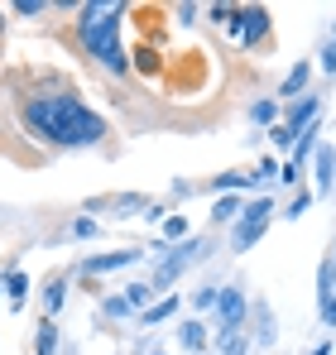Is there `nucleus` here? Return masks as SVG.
<instances>
[{
	"label": "nucleus",
	"mask_w": 336,
	"mask_h": 355,
	"mask_svg": "<svg viewBox=\"0 0 336 355\" xmlns=\"http://www.w3.org/2000/svg\"><path fill=\"white\" fill-rule=\"evenodd\" d=\"M269 211H274L269 197L245 202V207H240V221H235V231H230V250H250V245H260V236L269 231Z\"/></svg>",
	"instance_id": "obj_3"
},
{
	"label": "nucleus",
	"mask_w": 336,
	"mask_h": 355,
	"mask_svg": "<svg viewBox=\"0 0 336 355\" xmlns=\"http://www.w3.org/2000/svg\"><path fill=\"white\" fill-rule=\"evenodd\" d=\"M240 207H245V202H240L235 192H226L221 202L212 207V221H217V226H230V221H240Z\"/></svg>",
	"instance_id": "obj_14"
},
{
	"label": "nucleus",
	"mask_w": 336,
	"mask_h": 355,
	"mask_svg": "<svg viewBox=\"0 0 336 355\" xmlns=\"http://www.w3.org/2000/svg\"><path fill=\"white\" fill-rule=\"evenodd\" d=\"M274 116H279V101H269V96L250 106V120H260V125H269V120H274Z\"/></svg>",
	"instance_id": "obj_20"
},
{
	"label": "nucleus",
	"mask_w": 336,
	"mask_h": 355,
	"mask_svg": "<svg viewBox=\"0 0 336 355\" xmlns=\"http://www.w3.org/2000/svg\"><path fill=\"white\" fill-rule=\"evenodd\" d=\"M255 187V178L250 173H221V178H212V192H250Z\"/></svg>",
	"instance_id": "obj_15"
},
{
	"label": "nucleus",
	"mask_w": 336,
	"mask_h": 355,
	"mask_svg": "<svg viewBox=\"0 0 336 355\" xmlns=\"http://www.w3.org/2000/svg\"><path fill=\"white\" fill-rule=\"evenodd\" d=\"M230 29L240 34V44H245V49H255V44L269 34V10H260V5L235 10V15H230Z\"/></svg>",
	"instance_id": "obj_6"
},
{
	"label": "nucleus",
	"mask_w": 336,
	"mask_h": 355,
	"mask_svg": "<svg viewBox=\"0 0 336 355\" xmlns=\"http://www.w3.org/2000/svg\"><path fill=\"white\" fill-rule=\"evenodd\" d=\"M217 302H221V288H197V293H192V307H197V312H212Z\"/></svg>",
	"instance_id": "obj_22"
},
{
	"label": "nucleus",
	"mask_w": 336,
	"mask_h": 355,
	"mask_svg": "<svg viewBox=\"0 0 336 355\" xmlns=\"http://www.w3.org/2000/svg\"><path fill=\"white\" fill-rule=\"evenodd\" d=\"M101 312H106V317H130L135 307H130V297H125V293H115V297H106V302H101Z\"/></svg>",
	"instance_id": "obj_23"
},
{
	"label": "nucleus",
	"mask_w": 336,
	"mask_h": 355,
	"mask_svg": "<svg viewBox=\"0 0 336 355\" xmlns=\"http://www.w3.org/2000/svg\"><path fill=\"white\" fill-rule=\"evenodd\" d=\"M230 15H235L230 5H212V10H207V19H212V24H230Z\"/></svg>",
	"instance_id": "obj_28"
},
{
	"label": "nucleus",
	"mask_w": 336,
	"mask_h": 355,
	"mask_svg": "<svg viewBox=\"0 0 336 355\" xmlns=\"http://www.w3.org/2000/svg\"><path fill=\"white\" fill-rule=\"evenodd\" d=\"M312 168H317V192L327 197V192L336 187V149L332 144H322V149L312 154Z\"/></svg>",
	"instance_id": "obj_9"
},
{
	"label": "nucleus",
	"mask_w": 336,
	"mask_h": 355,
	"mask_svg": "<svg viewBox=\"0 0 336 355\" xmlns=\"http://www.w3.org/2000/svg\"><path fill=\"white\" fill-rule=\"evenodd\" d=\"M317 135H322V120H312V125L298 135V144H293V168H303V159L317 154Z\"/></svg>",
	"instance_id": "obj_10"
},
{
	"label": "nucleus",
	"mask_w": 336,
	"mask_h": 355,
	"mask_svg": "<svg viewBox=\"0 0 336 355\" xmlns=\"http://www.w3.org/2000/svg\"><path fill=\"white\" fill-rule=\"evenodd\" d=\"M49 5L44 0H15V15H24V19H34V15H44Z\"/></svg>",
	"instance_id": "obj_24"
},
{
	"label": "nucleus",
	"mask_w": 336,
	"mask_h": 355,
	"mask_svg": "<svg viewBox=\"0 0 336 355\" xmlns=\"http://www.w3.org/2000/svg\"><path fill=\"white\" fill-rule=\"evenodd\" d=\"M58 351V327H53V317L39 327V355H53Z\"/></svg>",
	"instance_id": "obj_19"
},
{
	"label": "nucleus",
	"mask_w": 336,
	"mask_h": 355,
	"mask_svg": "<svg viewBox=\"0 0 336 355\" xmlns=\"http://www.w3.org/2000/svg\"><path fill=\"white\" fill-rule=\"evenodd\" d=\"M317 307H322V322H327V327H336V293L332 297H317Z\"/></svg>",
	"instance_id": "obj_27"
},
{
	"label": "nucleus",
	"mask_w": 336,
	"mask_h": 355,
	"mask_svg": "<svg viewBox=\"0 0 336 355\" xmlns=\"http://www.w3.org/2000/svg\"><path fill=\"white\" fill-rule=\"evenodd\" d=\"M336 293V259L327 254L322 264H317V297H332Z\"/></svg>",
	"instance_id": "obj_17"
},
{
	"label": "nucleus",
	"mask_w": 336,
	"mask_h": 355,
	"mask_svg": "<svg viewBox=\"0 0 336 355\" xmlns=\"http://www.w3.org/2000/svg\"><path fill=\"white\" fill-rule=\"evenodd\" d=\"M332 250H336V245H332ZM332 259H336V254H332Z\"/></svg>",
	"instance_id": "obj_34"
},
{
	"label": "nucleus",
	"mask_w": 336,
	"mask_h": 355,
	"mask_svg": "<svg viewBox=\"0 0 336 355\" xmlns=\"http://www.w3.org/2000/svg\"><path fill=\"white\" fill-rule=\"evenodd\" d=\"M217 312H221V327H217V341H235L240 336V322H245V293L240 288H221V302H217Z\"/></svg>",
	"instance_id": "obj_5"
},
{
	"label": "nucleus",
	"mask_w": 336,
	"mask_h": 355,
	"mask_svg": "<svg viewBox=\"0 0 336 355\" xmlns=\"http://www.w3.org/2000/svg\"><path fill=\"white\" fill-rule=\"evenodd\" d=\"M135 207H144V197H120V211H115V216H130Z\"/></svg>",
	"instance_id": "obj_30"
},
{
	"label": "nucleus",
	"mask_w": 336,
	"mask_h": 355,
	"mask_svg": "<svg viewBox=\"0 0 336 355\" xmlns=\"http://www.w3.org/2000/svg\"><path fill=\"white\" fill-rule=\"evenodd\" d=\"M226 355H250V341H245V336H235V341H226Z\"/></svg>",
	"instance_id": "obj_29"
},
{
	"label": "nucleus",
	"mask_w": 336,
	"mask_h": 355,
	"mask_svg": "<svg viewBox=\"0 0 336 355\" xmlns=\"http://www.w3.org/2000/svg\"><path fill=\"white\" fill-rule=\"evenodd\" d=\"M322 72H336V44L327 49V53H322Z\"/></svg>",
	"instance_id": "obj_32"
},
{
	"label": "nucleus",
	"mask_w": 336,
	"mask_h": 355,
	"mask_svg": "<svg viewBox=\"0 0 336 355\" xmlns=\"http://www.w3.org/2000/svg\"><path fill=\"white\" fill-rule=\"evenodd\" d=\"M173 312H178V297L168 293V297H159V302H149V307L140 312V327H159V322H168V317H173Z\"/></svg>",
	"instance_id": "obj_12"
},
{
	"label": "nucleus",
	"mask_w": 336,
	"mask_h": 355,
	"mask_svg": "<svg viewBox=\"0 0 336 355\" xmlns=\"http://www.w3.org/2000/svg\"><path fill=\"white\" fill-rule=\"evenodd\" d=\"M308 77H312V62H293V72L283 77V101H293V96H303V87H308Z\"/></svg>",
	"instance_id": "obj_13"
},
{
	"label": "nucleus",
	"mask_w": 336,
	"mask_h": 355,
	"mask_svg": "<svg viewBox=\"0 0 336 355\" xmlns=\"http://www.w3.org/2000/svg\"><path fill=\"white\" fill-rule=\"evenodd\" d=\"M24 125L34 139L53 144V149H87L106 135V120L92 106H82L72 92H49V96H29L24 101Z\"/></svg>",
	"instance_id": "obj_1"
},
{
	"label": "nucleus",
	"mask_w": 336,
	"mask_h": 355,
	"mask_svg": "<svg viewBox=\"0 0 336 355\" xmlns=\"http://www.w3.org/2000/svg\"><path fill=\"white\" fill-rule=\"evenodd\" d=\"M0 297H5V293H0Z\"/></svg>",
	"instance_id": "obj_35"
},
{
	"label": "nucleus",
	"mask_w": 336,
	"mask_h": 355,
	"mask_svg": "<svg viewBox=\"0 0 336 355\" xmlns=\"http://www.w3.org/2000/svg\"><path fill=\"white\" fill-rule=\"evenodd\" d=\"M0 288H5V302H10V307H15V312H19V307H24V297H29V279H24V274H19V269H10V274H5V284H0Z\"/></svg>",
	"instance_id": "obj_11"
},
{
	"label": "nucleus",
	"mask_w": 336,
	"mask_h": 355,
	"mask_svg": "<svg viewBox=\"0 0 336 355\" xmlns=\"http://www.w3.org/2000/svg\"><path fill=\"white\" fill-rule=\"evenodd\" d=\"M202 250H212V245H207V240H187V245H178L164 264L154 269V284H149V288H168V284H173V279H178V274H183V269H187V264H192Z\"/></svg>",
	"instance_id": "obj_4"
},
{
	"label": "nucleus",
	"mask_w": 336,
	"mask_h": 355,
	"mask_svg": "<svg viewBox=\"0 0 336 355\" xmlns=\"http://www.w3.org/2000/svg\"><path fill=\"white\" fill-rule=\"evenodd\" d=\"M317 111H322V101H317V96H303V101H293V111H288V120H283V130H288V135H303V130L317 120Z\"/></svg>",
	"instance_id": "obj_8"
},
{
	"label": "nucleus",
	"mask_w": 336,
	"mask_h": 355,
	"mask_svg": "<svg viewBox=\"0 0 336 355\" xmlns=\"http://www.w3.org/2000/svg\"><path fill=\"white\" fill-rule=\"evenodd\" d=\"M308 202H312V197H308V192H298V197H293V202L283 207V216H288V221H298V216L308 211Z\"/></svg>",
	"instance_id": "obj_25"
},
{
	"label": "nucleus",
	"mask_w": 336,
	"mask_h": 355,
	"mask_svg": "<svg viewBox=\"0 0 336 355\" xmlns=\"http://www.w3.org/2000/svg\"><path fill=\"white\" fill-rule=\"evenodd\" d=\"M120 15H125L120 0H87V5H77V34H82V49L101 62L106 72H115V77L130 72L125 49H120Z\"/></svg>",
	"instance_id": "obj_2"
},
{
	"label": "nucleus",
	"mask_w": 336,
	"mask_h": 355,
	"mask_svg": "<svg viewBox=\"0 0 336 355\" xmlns=\"http://www.w3.org/2000/svg\"><path fill=\"white\" fill-rule=\"evenodd\" d=\"M154 355H168V351H154Z\"/></svg>",
	"instance_id": "obj_33"
},
{
	"label": "nucleus",
	"mask_w": 336,
	"mask_h": 355,
	"mask_svg": "<svg viewBox=\"0 0 336 355\" xmlns=\"http://www.w3.org/2000/svg\"><path fill=\"white\" fill-rule=\"evenodd\" d=\"M62 297H67V284H62V279H49V284H44V312H49V317L62 312Z\"/></svg>",
	"instance_id": "obj_16"
},
{
	"label": "nucleus",
	"mask_w": 336,
	"mask_h": 355,
	"mask_svg": "<svg viewBox=\"0 0 336 355\" xmlns=\"http://www.w3.org/2000/svg\"><path fill=\"white\" fill-rule=\"evenodd\" d=\"M140 259H144V250H106V254H92V259L82 264V274H87V279H96V274H111V269L140 264Z\"/></svg>",
	"instance_id": "obj_7"
},
{
	"label": "nucleus",
	"mask_w": 336,
	"mask_h": 355,
	"mask_svg": "<svg viewBox=\"0 0 336 355\" xmlns=\"http://www.w3.org/2000/svg\"><path fill=\"white\" fill-rule=\"evenodd\" d=\"M183 346H187V351H202V346H207V327H202V322H187V327H183Z\"/></svg>",
	"instance_id": "obj_18"
},
{
	"label": "nucleus",
	"mask_w": 336,
	"mask_h": 355,
	"mask_svg": "<svg viewBox=\"0 0 336 355\" xmlns=\"http://www.w3.org/2000/svg\"><path fill=\"white\" fill-rule=\"evenodd\" d=\"M187 236V221L183 216H168V226H164V240H183Z\"/></svg>",
	"instance_id": "obj_26"
},
{
	"label": "nucleus",
	"mask_w": 336,
	"mask_h": 355,
	"mask_svg": "<svg viewBox=\"0 0 336 355\" xmlns=\"http://www.w3.org/2000/svg\"><path fill=\"white\" fill-rule=\"evenodd\" d=\"M72 236H96V221H87V216H82V221H72Z\"/></svg>",
	"instance_id": "obj_31"
},
{
	"label": "nucleus",
	"mask_w": 336,
	"mask_h": 355,
	"mask_svg": "<svg viewBox=\"0 0 336 355\" xmlns=\"http://www.w3.org/2000/svg\"><path fill=\"white\" fill-rule=\"evenodd\" d=\"M149 293H154L149 284H130V288H125V297H130V307H135V312H144V307H149Z\"/></svg>",
	"instance_id": "obj_21"
}]
</instances>
